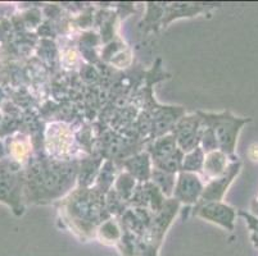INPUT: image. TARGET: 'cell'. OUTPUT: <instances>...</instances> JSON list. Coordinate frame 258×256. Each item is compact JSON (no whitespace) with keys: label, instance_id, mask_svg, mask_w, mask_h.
I'll return each mask as SVG.
<instances>
[{"label":"cell","instance_id":"6da1fadb","mask_svg":"<svg viewBox=\"0 0 258 256\" xmlns=\"http://www.w3.org/2000/svg\"><path fill=\"white\" fill-rule=\"evenodd\" d=\"M250 158L253 160H258V146H253L250 149Z\"/></svg>","mask_w":258,"mask_h":256}]
</instances>
